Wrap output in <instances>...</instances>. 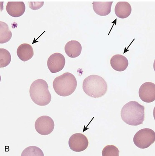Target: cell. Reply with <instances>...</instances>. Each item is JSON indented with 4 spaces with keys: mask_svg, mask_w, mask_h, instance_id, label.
I'll return each instance as SVG.
<instances>
[{
    "mask_svg": "<svg viewBox=\"0 0 155 156\" xmlns=\"http://www.w3.org/2000/svg\"><path fill=\"white\" fill-rule=\"evenodd\" d=\"M121 117L127 125L131 126L141 125L145 119V107L136 101H130L123 107Z\"/></svg>",
    "mask_w": 155,
    "mask_h": 156,
    "instance_id": "6da1fadb",
    "label": "cell"
},
{
    "mask_svg": "<svg viewBox=\"0 0 155 156\" xmlns=\"http://www.w3.org/2000/svg\"><path fill=\"white\" fill-rule=\"evenodd\" d=\"M83 91L89 96L101 98L106 93L108 85L105 80L98 75H91L87 77L83 82Z\"/></svg>",
    "mask_w": 155,
    "mask_h": 156,
    "instance_id": "7a4b0ae2",
    "label": "cell"
},
{
    "mask_svg": "<svg viewBox=\"0 0 155 156\" xmlns=\"http://www.w3.org/2000/svg\"><path fill=\"white\" fill-rule=\"evenodd\" d=\"M29 93L33 102L41 106L48 105L52 100L48 85L44 80L38 79L33 82L30 86Z\"/></svg>",
    "mask_w": 155,
    "mask_h": 156,
    "instance_id": "3957f363",
    "label": "cell"
},
{
    "mask_svg": "<svg viewBox=\"0 0 155 156\" xmlns=\"http://www.w3.org/2000/svg\"><path fill=\"white\" fill-rule=\"evenodd\" d=\"M76 77L70 73H65L56 77L53 87L56 93L60 96L67 97L72 94L77 88Z\"/></svg>",
    "mask_w": 155,
    "mask_h": 156,
    "instance_id": "277c9868",
    "label": "cell"
},
{
    "mask_svg": "<svg viewBox=\"0 0 155 156\" xmlns=\"http://www.w3.org/2000/svg\"><path fill=\"white\" fill-rule=\"evenodd\" d=\"M155 141V133L153 130L144 128L138 131L133 137V142L140 149L147 148Z\"/></svg>",
    "mask_w": 155,
    "mask_h": 156,
    "instance_id": "5b68a950",
    "label": "cell"
},
{
    "mask_svg": "<svg viewBox=\"0 0 155 156\" xmlns=\"http://www.w3.org/2000/svg\"><path fill=\"white\" fill-rule=\"evenodd\" d=\"M54 122L52 118L48 116H42L38 118L35 123V128L39 134L47 135L53 131Z\"/></svg>",
    "mask_w": 155,
    "mask_h": 156,
    "instance_id": "8992f818",
    "label": "cell"
},
{
    "mask_svg": "<svg viewBox=\"0 0 155 156\" xmlns=\"http://www.w3.org/2000/svg\"><path fill=\"white\" fill-rule=\"evenodd\" d=\"M89 145L87 137L81 133H76L70 136L69 145L71 150L75 152H81L86 150Z\"/></svg>",
    "mask_w": 155,
    "mask_h": 156,
    "instance_id": "52a82bcc",
    "label": "cell"
},
{
    "mask_svg": "<svg viewBox=\"0 0 155 156\" xmlns=\"http://www.w3.org/2000/svg\"><path fill=\"white\" fill-rule=\"evenodd\" d=\"M65 62L64 56L61 53H54L48 59V68L52 73L59 72L64 68Z\"/></svg>",
    "mask_w": 155,
    "mask_h": 156,
    "instance_id": "ba28073f",
    "label": "cell"
},
{
    "mask_svg": "<svg viewBox=\"0 0 155 156\" xmlns=\"http://www.w3.org/2000/svg\"><path fill=\"white\" fill-rule=\"evenodd\" d=\"M139 96L143 102L151 103L155 100V85L146 82L141 85L139 90Z\"/></svg>",
    "mask_w": 155,
    "mask_h": 156,
    "instance_id": "9c48e42d",
    "label": "cell"
},
{
    "mask_svg": "<svg viewBox=\"0 0 155 156\" xmlns=\"http://www.w3.org/2000/svg\"><path fill=\"white\" fill-rule=\"evenodd\" d=\"M25 10L26 6L23 2H9L6 7L8 14L15 18L22 16Z\"/></svg>",
    "mask_w": 155,
    "mask_h": 156,
    "instance_id": "30bf717a",
    "label": "cell"
},
{
    "mask_svg": "<svg viewBox=\"0 0 155 156\" xmlns=\"http://www.w3.org/2000/svg\"><path fill=\"white\" fill-rule=\"evenodd\" d=\"M128 64L127 58L121 55H115L110 59L112 68L117 71H125L128 67Z\"/></svg>",
    "mask_w": 155,
    "mask_h": 156,
    "instance_id": "8fae6325",
    "label": "cell"
},
{
    "mask_svg": "<svg viewBox=\"0 0 155 156\" xmlns=\"http://www.w3.org/2000/svg\"><path fill=\"white\" fill-rule=\"evenodd\" d=\"M65 50L66 54L69 58H77L81 53L82 45L78 41H70L66 44Z\"/></svg>",
    "mask_w": 155,
    "mask_h": 156,
    "instance_id": "7c38bea8",
    "label": "cell"
},
{
    "mask_svg": "<svg viewBox=\"0 0 155 156\" xmlns=\"http://www.w3.org/2000/svg\"><path fill=\"white\" fill-rule=\"evenodd\" d=\"M18 57L24 62L28 61L34 55L32 47L27 43H23L19 45L17 50Z\"/></svg>",
    "mask_w": 155,
    "mask_h": 156,
    "instance_id": "4fadbf2b",
    "label": "cell"
},
{
    "mask_svg": "<svg viewBox=\"0 0 155 156\" xmlns=\"http://www.w3.org/2000/svg\"><path fill=\"white\" fill-rule=\"evenodd\" d=\"M131 12V6L128 2H119L116 4L115 12L118 18L121 19H126L129 16Z\"/></svg>",
    "mask_w": 155,
    "mask_h": 156,
    "instance_id": "5bb4252c",
    "label": "cell"
},
{
    "mask_svg": "<svg viewBox=\"0 0 155 156\" xmlns=\"http://www.w3.org/2000/svg\"><path fill=\"white\" fill-rule=\"evenodd\" d=\"M112 2H93V9L94 12L99 16H108L111 12Z\"/></svg>",
    "mask_w": 155,
    "mask_h": 156,
    "instance_id": "9a60e30c",
    "label": "cell"
},
{
    "mask_svg": "<svg viewBox=\"0 0 155 156\" xmlns=\"http://www.w3.org/2000/svg\"><path fill=\"white\" fill-rule=\"evenodd\" d=\"M12 35L9 26L3 21H0V43L3 44L9 42Z\"/></svg>",
    "mask_w": 155,
    "mask_h": 156,
    "instance_id": "2e32d148",
    "label": "cell"
},
{
    "mask_svg": "<svg viewBox=\"0 0 155 156\" xmlns=\"http://www.w3.org/2000/svg\"><path fill=\"white\" fill-rule=\"evenodd\" d=\"M11 60V56L9 52L5 49H0V68L7 66Z\"/></svg>",
    "mask_w": 155,
    "mask_h": 156,
    "instance_id": "e0dca14e",
    "label": "cell"
},
{
    "mask_svg": "<svg viewBox=\"0 0 155 156\" xmlns=\"http://www.w3.org/2000/svg\"><path fill=\"white\" fill-rule=\"evenodd\" d=\"M21 156H44L43 151L39 148L36 146L27 147L23 151Z\"/></svg>",
    "mask_w": 155,
    "mask_h": 156,
    "instance_id": "ac0fdd59",
    "label": "cell"
},
{
    "mask_svg": "<svg viewBox=\"0 0 155 156\" xmlns=\"http://www.w3.org/2000/svg\"><path fill=\"white\" fill-rule=\"evenodd\" d=\"M120 151L114 145H107L102 150V156H119Z\"/></svg>",
    "mask_w": 155,
    "mask_h": 156,
    "instance_id": "d6986e66",
    "label": "cell"
}]
</instances>
